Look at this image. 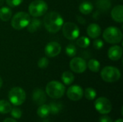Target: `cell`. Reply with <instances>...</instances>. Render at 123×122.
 <instances>
[{"mask_svg":"<svg viewBox=\"0 0 123 122\" xmlns=\"http://www.w3.org/2000/svg\"><path fill=\"white\" fill-rule=\"evenodd\" d=\"M70 69L76 73H82L87 68V63L84 59L80 57L74 58L70 61Z\"/></svg>","mask_w":123,"mask_h":122,"instance_id":"obj_10","label":"cell"},{"mask_svg":"<svg viewBox=\"0 0 123 122\" xmlns=\"http://www.w3.org/2000/svg\"><path fill=\"white\" fill-rule=\"evenodd\" d=\"M97 6L102 10H107L110 8L111 2L110 0H97Z\"/></svg>","mask_w":123,"mask_h":122,"instance_id":"obj_26","label":"cell"},{"mask_svg":"<svg viewBox=\"0 0 123 122\" xmlns=\"http://www.w3.org/2000/svg\"><path fill=\"white\" fill-rule=\"evenodd\" d=\"M61 52V46L57 42H50L45 47V53L48 58H54Z\"/></svg>","mask_w":123,"mask_h":122,"instance_id":"obj_12","label":"cell"},{"mask_svg":"<svg viewBox=\"0 0 123 122\" xmlns=\"http://www.w3.org/2000/svg\"><path fill=\"white\" fill-rule=\"evenodd\" d=\"M108 58L113 60L117 61L122 58L123 55V48L119 45L112 46L108 50Z\"/></svg>","mask_w":123,"mask_h":122,"instance_id":"obj_13","label":"cell"},{"mask_svg":"<svg viewBox=\"0 0 123 122\" xmlns=\"http://www.w3.org/2000/svg\"><path fill=\"white\" fill-rule=\"evenodd\" d=\"M5 1H6V3L7 4V5L11 7L18 6L23 1V0H5Z\"/></svg>","mask_w":123,"mask_h":122,"instance_id":"obj_31","label":"cell"},{"mask_svg":"<svg viewBox=\"0 0 123 122\" xmlns=\"http://www.w3.org/2000/svg\"><path fill=\"white\" fill-rule=\"evenodd\" d=\"M50 114V111L49 105L42 104L40 106V107H38V109L37 110V114L40 118H45Z\"/></svg>","mask_w":123,"mask_h":122,"instance_id":"obj_20","label":"cell"},{"mask_svg":"<svg viewBox=\"0 0 123 122\" xmlns=\"http://www.w3.org/2000/svg\"><path fill=\"white\" fill-rule=\"evenodd\" d=\"M4 2V0H0V6H1L3 5Z\"/></svg>","mask_w":123,"mask_h":122,"instance_id":"obj_36","label":"cell"},{"mask_svg":"<svg viewBox=\"0 0 123 122\" xmlns=\"http://www.w3.org/2000/svg\"><path fill=\"white\" fill-rule=\"evenodd\" d=\"M10 114L14 119H20L22 115V110L19 108H17V107H14L13 109H12Z\"/></svg>","mask_w":123,"mask_h":122,"instance_id":"obj_29","label":"cell"},{"mask_svg":"<svg viewBox=\"0 0 123 122\" xmlns=\"http://www.w3.org/2000/svg\"><path fill=\"white\" fill-rule=\"evenodd\" d=\"M76 44L79 47H82V48H86L87 47L89 46L90 45V40L86 37V36H83L77 39L76 40Z\"/></svg>","mask_w":123,"mask_h":122,"instance_id":"obj_24","label":"cell"},{"mask_svg":"<svg viewBox=\"0 0 123 122\" xmlns=\"http://www.w3.org/2000/svg\"><path fill=\"white\" fill-rule=\"evenodd\" d=\"M40 25H41L40 20L37 18H33L30 19V22L27 26V28L30 32H35L39 29Z\"/></svg>","mask_w":123,"mask_h":122,"instance_id":"obj_19","label":"cell"},{"mask_svg":"<svg viewBox=\"0 0 123 122\" xmlns=\"http://www.w3.org/2000/svg\"><path fill=\"white\" fill-rule=\"evenodd\" d=\"M29 13L34 17L44 15L48 11V4L43 0H35L32 1L28 8Z\"/></svg>","mask_w":123,"mask_h":122,"instance_id":"obj_5","label":"cell"},{"mask_svg":"<svg viewBox=\"0 0 123 122\" xmlns=\"http://www.w3.org/2000/svg\"><path fill=\"white\" fill-rule=\"evenodd\" d=\"M115 122H123V120L122 119H119L116 120Z\"/></svg>","mask_w":123,"mask_h":122,"instance_id":"obj_37","label":"cell"},{"mask_svg":"<svg viewBox=\"0 0 123 122\" xmlns=\"http://www.w3.org/2000/svg\"><path fill=\"white\" fill-rule=\"evenodd\" d=\"M66 94L70 100L77 101L82 99L84 95V91L80 86L74 85L68 88Z\"/></svg>","mask_w":123,"mask_h":122,"instance_id":"obj_11","label":"cell"},{"mask_svg":"<svg viewBox=\"0 0 123 122\" xmlns=\"http://www.w3.org/2000/svg\"><path fill=\"white\" fill-rule=\"evenodd\" d=\"M65 86L58 81H52L49 82L45 88L47 95L54 99H61L65 93Z\"/></svg>","mask_w":123,"mask_h":122,"instance_id":"obj_2","label":"cell"},{"mask_svg":"<svg viewBox=\"0 0 123 122\" xmlns=\"http://www.w3.org/2000/svg\"><path fill=\"white\" fill-rule=\"evenodd\" d=\"M30 19L31 18L29 14L25 12H19L15 14L12 18L11 25L14 29L21 30L27 27L30 22Z\"/></svg>","mask_w":123,"mask_h":122,"instance_id":"obj_3","label":"cell"},{"mask_svg":"<svg viewBox=\"0 0 123 122\" xmlns=\"http://www.w3.org/2000/svg\"><path fill=\"white\" fill-rule=\"evenodd\" d=\"M93 45L94 47V48L97 49V50H100L104 47V42L102 40H96L94 41L93 42Z\"/></svg>","mask_w":123,"mask_h":122,"instance_id":"obj_32","label":"cell"},{"mask_svg":"<svg viewBox=\"0 0 123 122\" xmlns=\"http://www.w3.org/2000/svg\"><path fill=\"white\" fill-rule=\"evenodd\" d=\"M3 122H17V121L14 119H12V118H6L4 120Z\"/></svg>","mask_w":123,"mask_h":122,"instance_id":"obj_34","label":"cell"},{"mask_svg":"<svg viewBox=\"0 0 123 122\" xmlns=\"http://www.w3.org/2000/svg\"><path fill=\"white\" fill-rule=\"evenodd\" d=\"M99 122H112V120L110 116L105 115V116H102V117H100Z\"/></svg>","mask_w":123,"mask_h":122,"instance_id":"obj_33","label":"cell"},{"mask_svg":"<svg viewBox=\"0 0 123 122\" xmlns=\"http://www.w3.org/2000/svg\"><path fill=\"white\" fill-rule=\"evenodd\" d=\"M105 40L110 44H117L122 41L123 33L121 30L116 27H109L103 32Z\"/></svg>","mask_w":123,"mask_h":122,"instance_id":"obj_4","label":"cell"},{"mask_svg":"<svg viewBox=\"0 0 123 122\" xmlns=\"http://www.w3.org/2000/svg\"><path fill=\"white\" fill-rule=\"evenodd\" d=\"M61 79L64 84L69 86L74 81V76L71 71H65L61 76Z\"/></svg>","mask_w":123,"mask_h":122,"instance_id":"obj_21","label":"cell"},{"mask_svg":"<svg viewBox=\"0 0 123 122\" xmlns=\"http://www.w3.org/2000/svg\"><path fill=\"white\" fill-rule=\"evenodd\" d=\"M43 23L45 29L50 33H56L64 23L62 16L56 12H50L44 17Z\"/></svg>","mask_w":123,"mask_h":122,"instance_id":"obj_1","label":"cell"},{"mask_svg":"<svg viewBox=\"0 0 123 122\" xmlns=\"http://www.w3.org/2000/svg\"><path fill=\"white\" fill-rule=\"evenodd\" d=\"M48 64H49V60L47 58L45 57H43L41 58L38 62H37V65L40 68H45L48 66Z\"/></svg>","mask_w":123,"mask_h":122,"instance_id":"obj_30","label":"cell"},{"mask_svg":"<svg viewBox=\"0 0 123 122\" xmlns=\"http://www.w3.org/2000/svg\"><path fill=\"white\" fill-rule=\"evenodd\" d=\"M2 84H3V81H2V78L0 77V88L2 86Z\"/></svg>","mask_w":123,"mask_h":122,"instance_id":"obj_35","label":"cell"},{"mask_svg":"<svg viewBox=\"0 0 123 122\" xmlns=\"http://www.w3.org/2000/svg\"><path fill=\"white\" fill-rule=\"evenodd\" d=\"M94 9L93 4L89 1H84L79 5V11L83 14H90Z\"/></svg>","mask_w":123,"mask_h":122,"instance_id":"obj_17","label":"cell"},{"mask_svg":"<svg viewBox=\"0 0 123 122\" xmlns=\"http://www.w3.org/2000/svg\"><path fill=\"white\" fill-rule=\"evenodd\" d=\"M121 76L120 71L118 68L113 66L105 67L101 71L102 80L107 83H114L117 81Z\"/></svg>","mask_w":123,"mask_h":122,"instance_id":"obj_7","label":"cell"},{"mask_svg":"<svg viewBox=\"0 0 123 122\" xmlns=\"http://www.w3.org/2000/svg\"><path fill=\"white\" fill-rule=\"evenodd\" d=\"M66 53L68 57H74L77 52V49L74 44H69L66 47Z\"/></svg>","mask_w":123,"mask_h":122,"instance_id":"obj_28","label":"cell"},{"mask_svg":"<svg viewBox=\"0 0 123 122\" xmlns=\"http://www.w3.org/2000/svg\"><path fill=\"white\" fill-rule=\"evenodd\" d=\"M32 99L37 105L44 104L46 101V94L43 90L40 88H36L33 91Z\"/></svg>","mask_w":123,"mask_h":122,"instance_id":"obj_14","label":"cell"},{"mask_svg":"<svg viewBox=\"0 0 123 122\" xmlns=\"http://www.w3.org/2000/svg\"><path fill=\"white\" fill-rule=\"evenodd\" d=\"M84 96H85V97H86V99L92 101V100H94L96 98V96H97V92L92 88H87L85 89Z\"/></svg>","mask_w":123,"mask_h":122,"instance_id":"obj_27","label":"cell"},{"mask_svg":"<svg viewBox=\"0 0 123 122\" xmlns=\"http://www.w3.org/2000/svg\"><path fill=\"white\" fill-rule=\"evenodd\" d=\"M63 34L66 38L69 40H74L78 38L80 34L79 27L74 22H68L63 23L62 26Z\"/></svg>","mask_w":123,"mask_h":122,"instance_id":"obj_8","label":"cell"},{"mask_svg":"<svg viewBox=\"0 0 123 122\" xmlns=\"http://www.w3.org/2000/svg\"><path fill=\"white\" fill-rule=\"evenodd\" d=\"M96 110L102 114H107L112 111V104L109 99L105 97H99L94 102Z\"/></svg>","mask_w":123,"mask_h":122,"instance_id":"obj_9","label":"cell"},{"mask_svg":"<svg viewBox=\"0 0 123 122\" xmlns=\"http://www.w3.org/2000/svg\"><path fill=\"white\" fill-rule=\"evenodd\" d=\"M86 33L89 37L92 39H96L101 35V27L99 24L96 23H92L88 26Z\"/></svg>","mask_w":123,"mask_h":122,"instance_id":"obj_15","label":"cell"},{"mask_svg":"<svg viewBox=\"0 0 123 122\" xmlns=\"http://www.w3.org/2000/svg\"><path fill=\"white\" fill-rule=\"evenodd\" d=\"M87 67L91 71L97 73L100 69V63L96 59H90L87 63Z\"/></svg>","mask_w":123,"mask_h":122,"instance_id":"obj_23","label":"cell"},{"mask_svg":"<svg viewBox=\"0 0 123 122\" xmlns=\"http://www.w3.org/2000/svg\"><path fill=\"white\" fill-rule=\"evenodd\" d=\"M12 10L10 8L6 6H3L0 8V19L4 22H7L12 17Z\"/></svg>","mask_w":123,"mask_h":122,"instance_id":"obj_18","label":"cell"},{"mask_svg":"<svg viewBox=\"0 0 123 122\" xmlns=\"http://www.w3.org/2000/svg\"><path fill=\"white\" fill-rule=\"evenodd\" d=\"M12 107L11 104L6 100H0V114H6L10 113Z\"/></svg>","mask_w":123,"mask_h":122,"instance_id":"obj_22","label":"cell"},{"mask_svg":"<svg viewBox=\"0 0 123 122\" xmlns=\"http://www.w3.org/2000/svg\"><path fill=\"white\" fill-rule=\"evenodd\" d=\"M50 107V114H58L59 113V111H61L62 109V104L60 103H57V102H52L49 105Z\"/></svg>","mask_w":123,"mask_h":122,"instance_id":"obj_25","label":"cell"},{"mask_svg":"<svg viewBox=\"0 0 123 122\" xmlns=\"http://www.w3.org/2000/svg\"><path fill=\"white\" fill-rule=\"evenodd\" d=\"M8 98L12 104L14 106H20L25 101L26 93L22 88L14 87L9 91Z\"/></svg>","mask_w":123,"mask_h":122,"instance_id":"obj_6","label":"cell"},{"mask_svg":"<svg viewBox=\"0 0 123 122\" xmlns=\"http://www.w3.org/2000/svg\"><path fill=\"white\" fill-rule=\"evenodd\" d=\"M111 16L113 20L117 22L122 23L123 22V6L117 5L115 6L111 12Z\"/></svg>","mask_w":123,"mask_h":122,"instance_id":"obj_16","label":"cell"}]
</instances>
